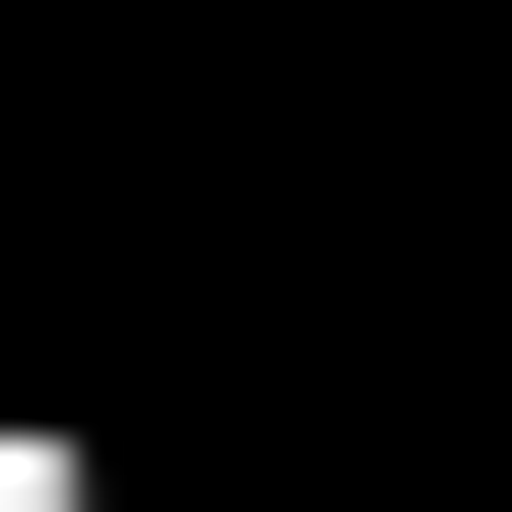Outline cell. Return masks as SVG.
Here are the masks:
<instances>
[{
    "instance_id": "1",
    "label": "cell",
    "mask_w": 512,
    "mask_h": 512,
    "mask_svg": "<svg viewBox=\"0 0 512 512\" xmlns=\"http://www.w3.org/2000/svg\"><path fill=\"white\" fill-rule=\"evenodd\" d=\"M0 512H110V439H74V403H0Z\"/></svg>"
}]
</instances>
